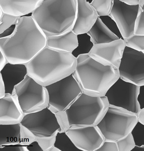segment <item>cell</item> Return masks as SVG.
<instances>
[{
	"instance_id": "1",
	"label": "cell",
	"mask_w": 144,
	"mask_h": 151,
	"mask_svg": "<svg viewBox=\"0 0 144 151\" xmlns=\"http://www.w3.org/2000/svg\"><path fill=\"white\" fill-rule=\"evenodd\" d=\"M32 13L19 17L13 35L0 38V52L8 63L26 64L46 46L47 36Z\"/></svg>"
},
{
	"instance_id": "2",
	"label": "cell",
	"mask_w": 144,
	"mask_h": 151,
	"mask_svg": "<svg viewBox=\"0 0 144 151\" xmlns=\"http://www.w3.org/2000/svg\"><path fill=\"white\" fill-rule=\"evenodd\" d=\"M76 64L72 54L46 46L26 65L28 76L46 87L73 73Z\"/></svg>"
},
{
	"instance_id": "3",
	"label": "cell",
	"mask_w": 144,
	"mask_h": 151,
	"mask_svg": "<svg viewBox=\"0 0 144 151\" xmlns=\"http://www.w3.org/2000/svg\"><path fill=\"white\" fill-rule=\"evenodd\" d=\"M73 75L83 93L94 97L105 96L108 90L120 78L118 69L102 64L88 54L78 57Z\"/></svg>"
},
{
	"instance_id": "4",
	"label": "cell",
	"mask_w": 144,
	"mask_h": 151,
	"mask_svg": "<svg viewBox=\"0 0 144 151\" xmlns=\"http://www.w3.org/2000/svg\"><path fill=\"white\" fill-rule=\"evenodd\" d=\"M78 9V0H43L32 13L47 37L71 29Z\"/></svg>"
},
{
	"instance_id": "5",
	"label": "cell",
	"mask_w": 144,
	"mask_h": 151,
	"mask_svg": "<svg viewBox=\"0 0 144 151\" xmlns=\"http://www.w3.org/2000/svg\"><path fill=\"white\" fill-rule=\"evenodd\" d=\"M109 106L105 96L94 97L82 93L65 111L68 126H97Z\"/></svg>"
},
{
	"instance_id": "6",
	"label": "cell",
	"mask_w": 144,
	"mask_h": 151,
	"mask_svg": "<svg viewBox=\"0 0 144 151\" xmlns=\"http://www.w3.org/2000/svg\"><path fill=\"white\" fill-rule=\"evenodd\" d=\"M138 122V114L109 105L97 126L105 139L117 141L131 133Z\"/></svg>"
},
{
	"instance_id": "7",
	"label": "cell",
	"mask_w": 144,
	"mask_h": 151,
	"mask_svg": "<svg viewBox=\"0 0 144 151\" xmlns=\"http://www.w3.org/2000/svg\"><path fill=\"white\" fill-rule=\"evenodd\" d=\"M19 104L24 114L48 107L49 97L46 87L27 75L14 88Z\"/></svg>"
},
{
	"instance_id": "8",
	"label": "cell",
	"mask_w": 144,
	"mask_h": 151,
	"mask_svg": "<svg viewBox=\"0 0 144 151\" xmlns=\"http://www.w3.org/2000/svg\"><path fill=\"white\" fill-rule=\"evenodd\" d=\"M45 87L49 97L48 108L55 114L66 111L83 93L73 74Z\"/></svg>"
},
{
	"instance_id": "9",
	"label": "cell",
	"mask_w": 144,
	"mask_h": 151,
	"mask_svg": "<svg viewBox=\"0 0 144 151\" xmlns=\"http://www.w3.org/2000/svg\"><path fill=\"white\" fill-rule=\"evenodd\" d=\"M140 87L119 78L108 90L105 96L109 105L138 114L140 107L138 96Z\"/></svg>"
},
{
	"instance_id": "10",
	"label": "cell",
	"mask_w": 144,
	"mask_h": 151,
	"mask_svg": "<svg viewBox=\"0 0 144 151\" xmlns=\"http://www.w3.org/2000/svg\"><path fill=\"white\" fill-rule=\"evenodd\" d=\"M20 124L39 138L50 137L61 130L55 113L48 107L25 114Z\"/></svg>"
},
{
	"instance_id": "11",
	"label": "cell",
	"mask_w": 144,
	"mask_h": 151,
	"mask_svg": "<svg viewBox=\"0 0 144 151\" xmlns=\"http://www.w3.org/2000/svg\"><path fill=\"white\" fill-rule=\"evenodd\" d=\"M120 78L140 87L144 85V54L126 46L118 68Z\"/></svg>"
},
{
	"instance_id": "12",
	"label": "cell",
	"mask_w": 144,
	"mask_h": 151,
	"mask_svg": "<svg viewBox=\"0 0 144 151\" xmlns=\"http://www.w3.org/2000/svg\"><path fill=\"white\" fill-rule=\"evenodd\" d=\"M65 132L81 151H96L105 140L97 126H71Z\"/></svg>"
},
{
	"instance_id": "13",
	"label": "cell",
	"mask_w": 144,
	"mask_h": 151,
	"mask_svg": "<svg viewBox=\"0 0 144 151\" xmlns=\"http://www.w3.org/2000/svg\"><path fill=\"white\" fill-rule=\"evenodd\" d=\"M140 6H130L114 0L109 16L116 23L123 39H127L135 35L137 18L140 11Z\"/></svg>"
},
{
	"instance_id": "14",
	"label": "cell",
	"mask_w": 144,
	"mask_h": 151,
	"mask_svg": "<svg viewBox=\"0 0 144 151\" xmlns=\"http://www.w3.org/2000/svg\"><path fill=\"white\" fill-rule=\"evenodd\" d=\"M126 46L125 40L120 38L111 42L95 44L88 55L104 66L118 69Z\"/></svg>"
},
{
	"instance_id": "15",
	"label": "cell",
	"mask_w": 144,
	"mask_h": 151,
	"mask_svg": "<svg viewBox=\"0 0 144 151\" xmlns=\"http://www.w3.org/2000/svg\"><path fill=\"white\" fill-rule=\"evenodd\" d=\"M94 8L86 0H78V9L72 31L76 35L88 33L99 17Z\"/></svg>"
},
{
	"instance_id": "16",
	"label": "cell",
	"mask_w": 144,
	"mask_h": 151,
	"mask_svg": "<svg viewBox=\"0 0 144 151\" xmlns=\"http://www.w3.org/2000/svg\"><path fill=\"white\" fill-rule=\"evenodd\" d=\"M24 115L15 93L0 98V124H20Z\"/></svg>"
},
{
	"instance_id": "17",
	"label": "cell",
	"mask_w": 144,
	"mask_h": 151,
	"mask_svg": "<svg viewBox=\"0 0 144 151\" xmlns=\"http://www.w3.org/2000/svg\"><path fill=\"white\" fill-rule=\"evenodd\" d=\"M28 75L26 64L8 63L0 70V77L4 81L6 94H13L14 88L22 83Z\"/></svg>"
},
{
	"instance_id": "18",
	"label": "cell",
	"mask_w": 144,
	"mask_h": 151,
	"mask_svg": "<svg viewBox=\"0 0 144 151\" xmlns=\"http://www.w3.org/2000/svg\"><path fill=\"white\" fill-rule=\"evenodd\" d=\"M43 0H0L4 13L21 17L33 13Z\"/></svg>"
},
{
	"instance_id": "19",
	"label": "cell",
	"mask_w": 144,
	"mask_h": 151,
	"mask_svg": "<svg viewBox=\"0 0 144 151\" xmlns=\"http://www.w3.org/2000/svg\"><path fill=\"white\" fill-rule=\"evenodd\" d=\"M78 46V35L71 29L60 35L47 37L46 47L57 51L71 54Z\"/></svg>"
},
{
	"instance_id": "20",
	"label": "cell",
	"mask_w": 144,
	"mask_h": 151,
	"mask_svg": "<svg viewBox=\"0 0 144 151\" xmlns=\"http://www.w3.org/2000/svg\"><path fill=\"white\" fill-rule=\"evenodd\" d=\"M88 33L90 36L91 40L94 45L111 42L120 39L107 28L99 17Z\"/></svg>"
},
{
	"instance_id": "21",
	"label": "cell",
	"mask_w": 144,
	"mask_h": 151,
	"mask_svg": "<svg viewBox=\"0 0 144 151\" xmlns=\"http://www.w3.org/2000/svg\"><path fill=\"white\" fill-rule=\"evenodd\" d=\"M21 124H0V146L20 144Z\"/></svg>"
},
{
	"instance_id": "22",
	"label": "cell",
	"mask_w": 144,
	"mask_h": 151,
	"mask_svg": "<svg viewBox=\"0 0 144 151\" xmlns=\"http://www.w3.org/2000/svg\"><path fill=\"white\" fill-rule=\"evenodd\" d=\"M54 147L58 151H81L73 144L65 131H58L55 135Z\"/></svg>"
},
{
	"instance_id": "23",
	"label": "cell",
	"mask_w": 144,
	"mask_h": 151,
	"mask_svg": "<svg viewBox=\"0 0 144 151\" xmlns=\"http://www.w3.org/2000/svg\"><path fill=\"white\" fill-rule=\"evenodd\" d=\"M78 47L71 53L76 58L81 55L89 54L94 45L88 33L78 35Z\"/></svg>"
},
{
	"instance_id": "24",
	"label": "cell",
	"mask_w": 144,
	"mask_h": 151,
	"mask_svg": "<svg viewBox=\"0 0 144 151\" xmlns=\"http://www.w3.org/2000/svg\"><path fill=\"white\" fill-rule=\"evenodd\" d=\"M114 2V0H93L90 4L94 8L100 17L109 15Z\"/></svg>"
},
{
	"instance_id": "25",
	"label": "cell",
	"mask_w": 144,
	"mask_h": 151,
	"mask_svg": "<svg viewBox=\"0 0 144 151\" xmlns=\"http://www.w3.org/2000/svg\"><path fill=\"white\" fill-rule=\"evenodd\" d=\"M124 40L126 46L144 54V35H133Z\"/></svg>"
},
{
	"instance_id": "26",
	"label": "cell",
	"mask_w": 144,
	"mask_h": 151,
	"mask_svg": "<svg viewBox=\"0 0 144 151\" xmlns=\"http://www.w3.org/2000/svg\"><path fill=\"white\" fill-rule=\"evenodd\" d=\"M116 142L119 151H132L135 146V140L131 133Z\"/></svg>"
},
{
	"instance_id": "27",
	"label": "cell",
	"mask_w": 144,
	"mask_h": 151,
	"mask_svg": "<svg viewBox=\"0 0 144 151\" xmlns=\"http://www.w3.org/2000/svg\"><path fill=\"white\" fill-rule=\"evenodd\" d=\"M19 17L4 13L0 19V34L2 33L6 29L13 24H17Z\"/></svg>"
},
{
	"instance_id": "28",
	"label": "cell",
	"mask_w": 144,
	"mask_h": 151,
	"mask_svg": "<svg viewBox=\"0 0 144 151\" xmlns=\"http://www.w3.org/2000/svg\"><path fill=\"white\" fill-rule=\"evenodd\" d=\"M135 146H140L144 145V125L138 122L135 126L132 131H131Z\"/></svg>"
},
{
	"instance_id": "29",
	"label": "cell",
	"mask_w": 144,
	"mask_h": 151,
	"mask_svg": "<svg viewBox=\"0 0 144 151\" xmlns=\"http://www.w3.org/2000/svg\"><path fill=\"white\" fill-rule=\"evenodd\" d=\"M99 17L107 28L109 29H111L114 33L117 36H118L120 38L123 39L122 35L120 33V31L117 27L116 23L113 19L111 18V17H109V15L102 16V17Z\"/></svg>"
},
{
	"instance_id": "30",
	"label": "cell",
	"mask_w": 144,
	"mask_h": 151,
	"mask_svg": "<svg viewBox=\"0 0 144 151\" xmlns=\"http://www.w3.org/2000/svg\"><path fill=\"white\" fill-rule=\"evenodd\" d=\"M135 35H144V4L140 7L135 27Z\"/></svg>"
},
{
	"instance_id": "31",
	"label": "cell",
	"mask_w": 144,
	"mask_h": 151,
	"mask_svg": "<svg viewBox=\"0 0 144 151\" xmlns=\"http://www.w3.org/2000/svg\"><path fill=\"white\" fill-rule=\"evenodd\" d=\"M96 151H119L117 142L105 139L102 146Z\"/></svg>"
},
{
	"instance_id": "32",
	"label": "cell",
	"mask_w": 144,
	"mask_h": 151,
	"mask_svg": "<svg viewBox=\"0 0 144 151\" xmlns=\"http://www.w3.org/2000/svg\"><path fill=\"white\" fill-rule=\"evenodd\" d=\"M2 151H28L26 146L21 145L20 144L0 146Z\"/></svg>"
},
{
	"instance_id": "33",
	"label": "cell",
	"mask_w": 144,
	"mask_h": 151,
	"mask_svg": "<svg viewBox=\"0 0 144 151\" xmlns=\"http://www.w3.org/2000/svg\"><path fill=\"white\" fill-rule=\"evenodd\" d=\"M28 151H43V149L37 141H34L31 144L26 145Z\"/></svg>"
},
{
	"instance_id": "34",
	"label": "cell",
	"mask_w": 144,
	"mask_h": 151,
	"mask_svg": "<svg viewBox=\"0 0 144 151\" xmlns=\"http://www.w3.org/2000/svg\"><path fill=\"white\" fill-rule=\"evenodd\" d=\"M16 27L17 24H13L9 28H8L2 33L0 34V38L9 37L12 36L15 32Z\"/></svg>"
},
{
	"instance_id": "35",
	"label": "cell",
	"mask_w": 144,
	"mask_h": 151,
	"mask_svg": "<svg viewBox=\"0 0 144 151\" xmlns=\"http://www.w3.org/2000/svg\"><path fill=\"white\" fill-rule=\"evenodd\" d=\"M120 1L127 4L128 5H139L143 7L144 4V0H120Z\"/></svg>"
},
{
	"instance_id": "36",
	"label": "cell",
	"mask_w": 144,
	"mask_h": 151,
	"mask_svg": "<svg viewBox=\"0 0 144 151\" xmlns=\"http://www.w3.org/2000/svg\"><path fill=\"white\" fill-rule=\"evenodd\" d=\"M138 101L140 105V109L144 108V85L140 86V93L138 96Z\"/></svg>"
},
{
	"instance_id": "37",
	"label": "cell",
	"mask_w": 144,
	"mask_h": 151,
	"mask_svg": "<svg viewBox=\"0 0 144 151\" xmlns=\"http://www.w3.org/2000/svg\"><path fill=\"white\" fill-rule=\"evenodd\" d=\"M8 63V62L7 58L3 52H0V70H2Z\"/></svg>"
},
{
	"instance_id": "38",
	"label": "cell",
	"mask_w": 144,
	"mask_h": 151,
	"mask_svg": "<svg viewBox=\"0 0 144 151\" xmlns=\"http://www.w3.org/2000/svg\"><path fill=\"white\" fill-rule=\"evenodd\" d=\"M6 95V93L5 84L2 78L0 77V98L4 97Z\"/></svg>"
},
{
	"instance_id": "39",
	"label": "cell",
	"mask_w": 144,
	"mask_h": 151,
	"mask_svg": "<svg viewBox=\"0 0 144 151\" xmlns=\"http://www.w3.org/2000/svg\"><path fill=\"white\" fill-rule=\"evenodd\" d=\"M139 121L144 125V108L141 109L140 111L138 114Z\"/></svg>"
},
{
	"instance_id": "40",
	"label": "cell",
	"mask_w": 144,
	"mask_h": 151,
	"mask_svg": "<svg viewBox=\"0 0 144 151\" xmlns=\"http://www.w3.org/2000/svg\"><path fill=\"white\" fill-rule=\"evenodd\" d=\"M132 151H144V145L140 146H135Z\"/></svg>"
},
{
	"instance_id": "41",
	"label": "cell",
	"mask_w": 144,
	"mask_h": 151,
	"mask_svg": "<svg viewBox=\"0 0 144 151\" xmlns=\"http://www.w3.org/2000/svg\"><path fill=\"white\" fill-rule=\"evenodd\" d=\"M87 1V2H89V3H92V2L93 0H86Z\"/></svg>"
}]
</instances>
